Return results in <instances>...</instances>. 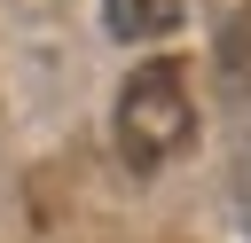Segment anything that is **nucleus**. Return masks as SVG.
<instances>
[{
    "label": "nucleus",
    "instance_id": "nucleus-2",
    "mask_svg": "<svg viewBox=\"0 0 251 243\" xmlns=\"http://www.w3.org/2000/svg\"><path fill=\"white\" fill-rule=\"evenodd\" d=\"M212 63H220V102H227V118H235V141L251 133V0L220 24V39H212Z\"/></svg>",
    "mask_w": 251,
    "mask_h": 243
},
{
    "label": "nucleus",
    "instance_id": "nucleus-3",
    "mask_svg": "<svg viewBox=\"0 0 251 243\" xmlns=\"http://www.w3.org/2000/svg\"><path fill=\"white\" fill-rule=\"evenodd\" d=\"M188 8L180 0H102V24L118 31V39H133V47H149V39H165L173 24H180Z\"/></svg>",
    "mask_w": 251,
    "mask_h": 243
},
{
    "label": "nucleus",
    "instance_id": "nucleus-4",
    "mask_svg": "<svg viewBox=\"0 0 251 243\" xmlns=\"http://www.w3.org/2000/svg\"><path fill=\"white\" fill-rule=\"evenodd\" d=\"M235 212H243V227H251V133L235 141Z\"/></svg>",
    "mask_w": 251,
    "mask_h": 243
},
{
    "label": "nucleus",
    "instance_id": "nucleus-1",
    "mask_svg": "<svg viewBox=\"0 0 251 243\" xmlns=\"http://www.w3.org/2000/svg\"><path fill=\"white\" fill-rule=\"evenodd\" d=\"M196 141V94H188V71L173 55L141 63L118 94V157L133 172H165L173 157H188Z\"/></svg>",
    "mask_w": 251,
    "mask_h": 243
}]
</instances>
